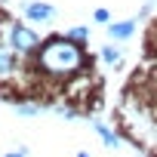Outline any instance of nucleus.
<instances>
[{
	"label": "nucleus",
	"mask_w": 157,
	"mask_h": 157,
	"mask_svg": "<svg viewBox=\"0 0 157 157\" xmlns=\"http://www.w3.org/2000/svg\"><path fill=\"white\" fill-rule=\"evenodd\" d=\"M40 62H43V68H49L52 74H74L77 68H80L83 56H80V49H77L74 43H68V40H52V43L40 52Z\"/></svg>",
	"instance_id": "1"
},
{
	"label": "nucleus",
	"mask_w": 157,
	"mask_h": 157,
	"mask_svg": "<svg viewBox=\"0 0 157 157\" xmlns=\"http://www.w3.org/2000/svg\"><path fill=\"white\" fill-rule=\"evenodd\" d=\"M37 43V37L28 31V28H13V46L19 49V52H25V49H31Z\"/></svg>",
	"instance_id": "2"
},
{
	"label": "nucleus",
	"mask_w": 157,
	"mask_h": 157,
	"mask_svg": "<svg viewBox=\"0 0 157 157\" xmlns=\"http://www.w3.org/2000/svg\"><path fill=\"white\" fill-rule=\"evenodd\" d=\"M28 16H31V19H52V6H46V3H31V6H28Z\"/></svg>",
	"instance_id": "3"
},
{
	"label": "nucleus",
	"mask_w": 157,
	"mask_h": 157,
	"mask_svg": "<svg viewBox=\"0 0 157 157\" xmlns=\"http://www.w3.org/2000/svg\"><path fill=\"white\" fill-rule=\"evenodd\" d=\"M111 34H114V37H129V34H132V25H129V22L114 25V28H111Z\"/></svg>",
	"instance_id": "4"
},
{
	"label": "nucleus",
	"mask_w": 157,
	"mask_h": 157,
	"mask_svg": "<svg viewBox=\"0 0 157 157\" xmlns=\"http://www.w3.org/2000/svg\"><path fill=\"white\" fill-rule=\"evenodd\" d=\"M96 129L102 132V139H105V145H117V139H114V136H111V132H108L105 126H96Z\"/></svg>",
	"instance_id": "5"
},
{
	"label": "nucleus",
	"mask_w": 157,
	"mask_h": 157,
	"mask_svg": "<svg viewBox=\"0 0 157 157\" xmlns=\"http://www.w3.org/2000/svg\"><path fill=\"white\" fill-rule=\"evenodd\" d=\"M10 68H13V59L0 52V71H10Z\"/></svg>",
	"instance_id": "6"
},
{
	"label": "nucleus",
	"mask_w": 157,
	"mask_h": 157,
	"mask_svg": "<svg viewBox=\"0 0 157 157\" xmlns=\"http://www.w3.org/2000/svg\"><path fill=\"white\" fill-rule=\"evenodd\" d=\"M105 59H108V62H117V59H120V56H117V52H114V49H105Z\"/></svg>",
	"instance_id": "7"
}]
</instances>
